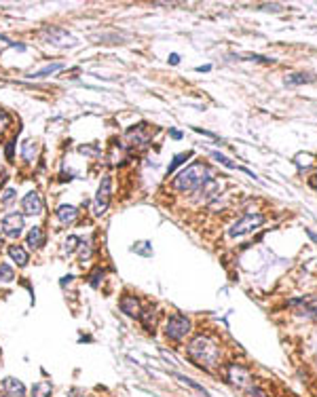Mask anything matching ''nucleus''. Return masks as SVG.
<instances>
[{
  "mask_svg": "<svg viewBox=\"0 0 317 397\" xmlns=\"http://www.w3.org/2000/svg\"><path fill=\"white\" fill-rule=\"evenodd\" d=\"M188 359L197 367H201V370L210 372L220 364V347H218L216 340H211L210 336L199 334L188 344Z\"/></svg>",
  "mask_w": 317,
  "mask_h": 397,
  "instance_id": "f257e3e1",
  "label": "nucleus"
},
{
  "mask_svg": "<svg viewBox=\"0 0 317 397\" xmlns=\"http://www.w3.org/2000/svg\"><path fill=\"white\" fill-rule=\"evenodd\" d=\"M210 169H207L205 165H201V163H193V165H188L186 169H182L180 173L176 176L174 180V188L180 190V192H193L201 188L205 182H210Z\"/></svg>",
  "mask_w": 317,
  "mask_h": 397,
  "instance_id": "f03ea898",
  "label": "nucleus"
},
{
  "mask_svg": "<svg viewBox=\"0 0 317 397\" xmlns=\"http://www.w3.org/2000/svg\"><path fill=\"white\" fill-rule=\"evenodd\" d=\"M190 319L186 317V315H182V313H174L169 319H167V325H165V334L169 340H176V342H180L184 340L188 334H190Z\"/></svg>",
  "mask_w": 317,
  "mask_h": 397,
  "instance_id": "7ed1b4c3",
  "label": "nucleus"
},
{
  "mask_svg": "<svg viewBox=\"0 0 317 397\" xmlns=\"http://www.w3.org/2000/svg\"><path fill=\"white\" fill-rule=\"evenodd\" d=\"M262 222H264V215H262V214H245L243 218H239V220L228 229V235H230V237H243V235H247V232L256 230L258 226L262 224Z\"/></svg>",
  "mask_w": 317,
  "mask_h": 397,
  "instance_id": "20e7f679",
  "label": "nucleus"
},
{
  "mask_svg": "<svg viewBox=\"0 0 317 397\" xmlns=\"http://www.w3.org/2000/svg\"><path fill=\"white\" fill-rule=\"evenodd\" d=\"M125 142H127V148L129 150L140 153V150H144L148 144H151V131H148L146 125H136V127H131V129L127 131Z\"/></svg>",
  "mask_w": 317,
  "mask_h": 397,
  "instance_id": "39448f33",
  "label": "nucleus"
},
{
  "mask_svg": "<svg viewBox=\"0 0 317 397\" xmlns=\"http://www.w3.org/2000/svg\"><path fill=\"white\" fill-rule=\"evenodd\" d=\"M110 195H112V180H110V176H104L102 182H100V188H97L95 201H93V214L95 215L106 214L108 203H110Z\"/></svg>",
  "mask_w": 317,
  "mask_h": 397,
  "instance_id": "423d86ee",
  "label": "nucleus"
},
{
  "mask_svg": "<svg viewBox=\"0 0 317 397\" xmlns=\"http://www.w3.org/2000/svg\"><path fill=\"white\" fill-rule=\"evenodd\" d=\"M226 381H228L230 384H235V387H239V389H245V391L254 384L250 372H247L243 366H239V364H230V366H228Z\"/></svg>",
  "mask_w": 317,
  "mask_h": 397,
  "instance_id": "0eeeda50",
  "label": "nucleus"
},
{
  "mask_svg": "<svg viewBox=\"0 0 317 397\" xmlns=\"http://www.w3.org/2000/svg\"><path fill=\"white\" fill-rule=\"evenodd\" d=\"M0 226H2V232L11 239H17L24 232V215L21 214H7L2 218V222H0Z\"/></svg>",
  "mask_w": 317,
  "mask_h": 397,
  "instance_id": "6e6552de",
  "label": "nucleus"
},
{
  "mask_svg": "<svg viewBox=\"0 0 317 397\" xmlns=\"http://www.w3.org/2000/svg\"><path fill=\"white\" fill-rule=\"evenodd\" d=\"M21 209H24L26 215H38L43 214V198H40V195L36 190L28 192V195L24 197V201H21Z\"/></svg>",
  "mask_w": 317,
  "mask_h": 397,
  "instance_id": "1a4fd4ad",
  "label": "nucleus"
},
{
  "mask_svg": "<svg viewBox=\"0 0 317 397\" xmlns=\"http://www.w3.org/2000/svg\"><path fill=\"white\" fill-rule=\"evenodd\" d=\"M119 306L127 317H140V313H142L140 302H137L136 296H123L121 298V302H119Z\"/></svg>",
  "mask_w": 317,
  "mask_h": 397,
  "instance_id": "9d476101",
  "label": "nucleus"
},
{
  "mask_svg": "<svg viewBox=\"0 0 317 397\" xmlns=\"http://www.w3.org/2000/svg\"><path fill=\"white\" fill-rule=\"evenodd\" d=\"M2 389H4V395L7 397H26L24 382L17 381V378H4Z\"/></svg>",
  "mask_w": 317,
  "mask_h": 397,
  "instance_id": "9b49d317",
  "label": "nucleus"
},
{
  "mask_svg": "<svg viewBox=\"0 0 317 397\" xmlns=\"http://www.w3.org/2000/svg\"><path fill=\"white\" fill-rule=\"evenodd\" d=\"M45 36H47L49 43H53V45H70L68 40H72V36L63 30V28H47V30H45Z\"/></svg>",
  "mask_w": 317,
  "mask_h": 397,
  "instance_id": "f8f14e48",
  "label": "nucleus"
},
{
  "mask_svg": "<svg viewBox=\"0 0 317 397\" xmlns=\"http://www.w3.org/2000/svg\"><path fill=\"white\" fill-rule=\"evenodd\" d=\"M38 150H40V144L38 139H26L21 144V156H24L26 163H34L38 159Z\"/></svg>",
  "mask_w": 317,
  "mask_h": 397,
  "instance_id": "ddd939ff",
  "label": "nucleus"
},
{
  "mask_svg": "<svg viewBox=\"0 0 317 397\" xmlns=\"http://www.w3.org/2000/svg\"><path fill=\"white\" fill-rule=\"evenodd\" d=\"M55 214H57V220H60L63 226L72 224V222L78 218V209L74 207V205H60Z\"/></svg>",
  "mask_w": 317,
  "mask_h": 397,
  "instance_id": "4468645a",
  "label": "nucleus"
},
{
  "mask_svg": "<svg viewBox=\"0 0 317 397\" xmlns=\"http://www.w3.org/2000/svg\"><path fill=\"white\" fill-rule=\"evenodd\" d=\"M140 321H142V325H144V330L146 332H154V323H157V308L148 306L146 311H142Z\"/></svg>",
  "mask_w": 317,
  "mask_h": 397,
  "instance_id": "2eb2a0df",
  "label": "nucleus"
},
{
  "mask_svg": "<svg viewBox=\"0 0 317 397\" xmlns=\"http://www.w3.org/2000/svg\"><path fill=\"white\" fill-rule=\"evenodd\" d=\"M28 245L34 249H40L45 245V232L40 226H34V229H30V232H28Z\"/></svg>",
  "mask_w": 317,
  "mask_h": 397,
  "instance_id": "dca6fc26",
  "label": "nucleus"
},
{
  "mask_svg": "<svg viewBox=\"0 0 317 397\" xmlns=\"http://www.w3.org/2000/svg\"><path fill=\"white\" fill-rule=\"evenodd\" d=\"M9 256L13 258V262H17V266H26L28 264V252L24 247H19V245H11Z\"/></svg>",
  "mask_w": 317,
  "mask_h": 397,
  "instance_id": "f3484780",
  "label": "nucleus"
},
{
  "mask_svg": "<svg viewBox=\"0 0 317 397\" xmlns=\"http://www.w3.org/2000/svg\"><path fill=\"white\" fill-rule=\"evenodd\" d=\"M51 393H53V387L49 381H40L32 387V397H51Z\"/></svg>",
  "mask_w": 317,
  "mask_h": 397,
  "instance_id": "a211bd4d",
  "label": "nucleus"
},
{
  "mask_svg": "<svg viewBox=\"0 0 317 397\" xmlns=\"http://www.w3.org/2000/svg\"><path fill=\"white\" fill-rule=\"evenodd\" d=\"M313 74H292V76L286 78V85L296 87V85H304V83H313Z\"/></svg>",
  "mask_w": 317,
  "mask_h": 397,
  "instance_id": "6ab92c4d",
  "label": "nucleus"
},
{
  "mask_svg": "<svg viewBox=\"0 0 317 397\" xmlns=\"http://www.w3.org/2000/svg\"><path fill=\"white\" fill-rule=\"evenodd\" d=\"M190 156H193V153H180V154H176V156H174V161H171V163H169V167H167V176H169V173H174L184 161H188V159H190Z\"/></svg>",
  "mask_w": 317,
  "mask_h": 397,
  "instance_id": "aec40b11",
  "label": "nucleus"
},
{
  "mask_svg": "<svg viewBox=\"0 0 317 397\" xmlns=\"http://www.w3.org/2000/svg\"><path fill=\"white\" fill-rule=\"evenodd\" d=\"M63 66L61 63H49V66H45L43 70H38V72L32 74V78H45V76H51V74H55L57 70H61Z\"/></svg>",
  "mask_w": 317,
  "mask_h": 397,
  "instance_id": "412c9836",
  "label": "nucleus"
},
{
  "mask_svg": "<svg viewBox=\"0 0 317 397\" xmlns=\"http://www.w3.org/2000/svg\"><path fill=\"white\" fill-rule=\"evenodd\" d=\"M13 279H15L13 266H9V264H0V281H2V283H11Z\"/></svg>",
  "mask_w": 317,
  "mask_h": 397,
  "instance_id": "4be33fe9",
  "label": "nucleus"
},
{
  "mask_svg": "<svg viewBox=\"0 0 317 397\" xmlns=\"http://www.w3.org/2000/svg\"><path fill=\"white\" fill-rule=\"evenodd\" d=\"M176 378H178V381H182L184 384H188V387H193L195 391H199V393H201V395H203V397H210V393H207V391H205L203 387H201V384H199V382H195V381H193V378H186V376H182V374H176Z\"/></svg>",
  "mask_w": 317,
  "mask_h": 397,
  "instance_id": "5701e85b",
  "label": "nucleus"
},
{
  "mask_svg": "<svg viewBox=\"0 0 317 397\" xmlns=\"http://www.w3.org/2000/svg\"><path fill=\"white\" fill-rule=\"evenodd\" d=\"M211 159H216L218 163H220V165H224L226 169H237V163H233V161L228 159V156H224V154H220V153H216V150L211 153Z\"/></svg>",
  "mask_w": 317,
  "mask_h": 397,
  "instance_id": "b1692460",
  "label": "nucleus"
},
{
  "mask_svg": "<svg viewBox=\"0 0 317 397\" xmlns=\"http://www.w3.org/2000/svg\"><path fill=\"white\" fill-rule=\"evenodd\" d=\"M15 197H17V190L15 188H7L2 195H0V203H2V205H9V203L15 201Z\"/></svg>",
  "mask_w": 317,
  "mask_h": 397,
  "instance_id": "393cba45",
  "label": "nucleus"
},
{
  "mask_svg": "<svg viewBox=\"0 0 317 397\" xmlns=\"http://www.w3.org/2000/svg\"><path fill=\"white\" fill-rule=\"evenodd\" d=\"M91 254H93V249H91V243H83V247H80V262H87L91 258Z\"/></svg>",
  "mask_w": 317,
  "mask_h": 397,
  "instance_id": "a878e982",
  "label": "nucleus"
},
{
  "mask_svg": "<svg viewBox=\"0 0 317 397\" xmlns=\"http://www.w3.org/2000/svg\"><path fill=\"white\" fill-rule=\"evenodd\" d=\"M102 277H104V271H102V268H95V271L91 273V277H89V279H91L89 283L93 285V288H97V285H100V279H102Z\"/></svg>",
  "mask_w": 317,
  "mask_h": 397,
  "instance_id": "bb28decb",
  "label": "nucleus"
},
{
  "mask_svg": "<svg viewBox=\"0 0 317 397\" xmlns=\"http://www.w3.org/2000/svg\"><path fill=\"white\" fill-rule=\"evenodd\" d=\"M4 156H7V161L13 163V159H15V139H11V142L7 144V150H4Z\"/></svg>",
  "mask_w": 317,
  "mask_h": 397,
  "instance_id": "cd10ccee",
  "label": "nucleus"
},
{
  "mask_svg": "<svg viewBox=\"0 0 317 397\" xmlns=\"http://www.w3.org/2000/svg\"><path fill=\"white\" fill-rule=\"evenodd\" d=\"M76 243H80V239L78 237H68V241H66V252L68 254H72L74 252V249H76Z\"/></svg>",
  "mask_w": 317,
  "mask_h": 397,
  "instance_id": "c85d7f7f",
  "label": "nucleus"
},
{
  "mask_svg": "<svg viewBox=\"0 0 317 397\" xmlns=\"http://www.w3.org/2000/svg\"><path fill=\"white\" fill-rule=\"evenodd\" d=\"M247 393H250V397H269L260 387H256V384H252V387L247 389Z\"/></svg>",
  "mask_w": 317,
  "mask_h": 397,
  "instance_id": "c756f323",
  "label": "nucleus"
},
{
  "mask_svg": "<svg viewBox=\"0 0 317 397\" xmlns=\"http://www.w3.org/2000/svg\"><path fill=\"white\" fill-rule=\"evenodd\" d=\"M9 122H11V116L4 110H0V133L4 131V127H9Z\"/></svg>",
  "mask_w": 317,
  "mask_h": 397,
  "instance_id": "7c9ffc66",
  "label": "nucleus"
},
{
  "mask_svg": "<svg viewBox=\"0 0 317 397\" xmlns=\"http://www.w3.org/2000/svg\"><path fill=\"white\" fill-rule=\"evenodd\" d=\"M146 243H137L136 247H134V252H140V254H144V256H152V249L151 247H144Z\"/></svg>",
  "mask_w": 317,
  "mask_h": 397,
  "instance_id": "2f4dec72",
  "label": "nucleus"
},
{
  "mask_svg": "<svg viewBox=\"0 0 317 397\" xmlns=\"http://www.w3.org/2000/svg\"><path fill=\"white\" fill-rule=\"evenodd\" d=\"M78 150H80L83 154H97V153H100V150H97L95 146H80Z\"/></svg>",
  "mask_w": 317,
  "mask_h": 397,
  "instance_id": "473e14b6",
  "label": "nucleus"
},
{
  "mask_svg": "<svg viewBox=\"0 0 317 397\" xmlns=\"http://www.w3.org/2000/svg\"><path fill=\"white\" fill-rule=\"evenodd\" d=\"M68 397H91V395H87L83 389H72L70 393H68Z\"/></svg>",
  "mask_w": 317,
  "mask_h": 397,
  "instance_id": "72a5a7b5",
  "label": "nucleus"
},
{
  "mask_svg": "<svg viewBox=\"0 0 317 397\" xmlns=\"http://www.w3.org/2000/svg\"><path fill=\"white\" fill-rule=\"evenodd\" d=\"M169 63H171V66H178V63H180V55H178V53H171V55H169Z\"/></svg>",
  "mask_w": 317,
  "mask_h": 397,
  "instance_id": "f704fd0d",
  "label": "nucleus"
},
{
  "mask_svg": "<svg viewBox=\"0 0 317 397\" xmlns=\"http://www.w3.org/2000/svg\"><path fill=\"white\" fill-rule=\"evenodd\" d=\"M262 9H264V11H281L279 4H264Z\"/></svg>",
  "mask_w": 317,
  "mask_h": 397,
  "instance_id": "c9c22d12",
  "label": "nucleus"
},
{
  "mask_svg": "<svg viewBox=\"0 0 317 397\" xmlns=\"http://www.w3.org/2000/svg\"><path fill=\"white\" fill-rule=\"evenodd\" d=\"M210 70H211L210 63H207V66H197V72H210Z\"/></svg>",
  "mask_w": 317,
  "mask_h": 397,
  "instance_id": "e433bc0d",
  "label": "nucleus"
},
{
  "mask_svg": "<svg viewBox=\"0 0 317 397\" xmlns=\"http://www.w3.org/2000/svg\"><path fill=\"white\" fill-rule=\"evenodd\" d=\"M307 235H309V237H311V239H313V241L317 243V232H313L311 229H307Z\"/></svg>",
  "mask_w": 317,
  "mask_h": 397,
  "instance_id": "4c0bfd02",
  "label": "nucleus"
},
{
  "mask_svg": "<svg viewBox=\"0 0 317 397\" xmlns=\"http://www.w3.org/2000/svg\"><path fill=\"white\" fill-rule=\"evenodd\" d=\"M171 137H174V139H180L182 133H180V131H171Z\"/></svg>",
  "mask_w": 317,
  "mask_h": 397,
  "instance_id": "58836bf2",
  "label": "nucleus"
},
{
  "mask_svg": "<svg viewBox=\"0 0 317 397\" xmlns=\"http://www.w3.org/2000/svg\"><path fill=\"white\" fill-rule=\"evenodd\" d=\"M0 397H2V395H0Z\"/></svg>",
  "mask_w": 317,
  "mask_h": 397,
  "instance_id": "ea45409f",
  "label": "nucleus"
}]
</instances>
